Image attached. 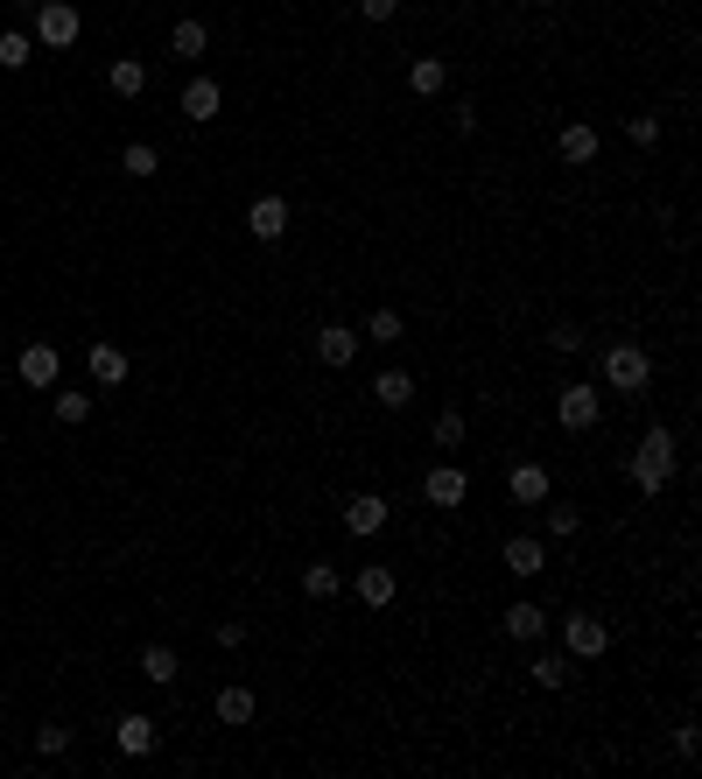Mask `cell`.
Instances as JSON below:
<instances>
[{
  "mask_svg": "<svg viewBox=\"0 0 702 779\" xmlns=\"http://www.w3.org/2000/svg\"><path fill=\"white\" fill-rule=\"evenodd\" d=\"M681 471V443L667 436V429H647L639 436V449H633V485L647 491V499H661V485Z\"/></svg>",
  "mask_w": 702,
  "mask_h": 779,
  "instance_id": "cell-1",
  "label": "cell"
},
{
  "mask_svg": "<svg viewBox=\"0 0 702 779\" xmlns=\"http://www.w3.org/2000/svg\"><path fill=\"white\" fill-rule=\"evenodd\" d=\"M78 28H85V14L71 8V0H42V8L28 14V36H36L42 50H71V42H78Z\"/></svg>",
  "mask_w": 702,
  "mask_h": 779,
  "instance_id": "cell-2",
  "label": "cell"
},
{
  "mask_svg": "<svg viewBox=\"0 0 702 779\" xmlns=\"http://www.w3.org/2000/svg\"><path fill=\"white\" fill-rule=\"evenodd\" d=\"M597 372H604L611 394H639V386L653 380V358L639 352V344H604V366H597Z\"/></svg>",
  "mask_w": 702,
  "mask_h": 779,
  "instance_id": "cell-3",
  "label": "cell"
},
{
  "mask_svg": "<svg viewBox=\"0 0 702 779\" xmlns=\"http://www.w3.org/2000/svg\"><path fill=\"white\" fill-rule=\"evenodd\" d=\"M604 647H611L604 618H590V611H570V618H562V653H570V661H597Z\"/></svg>",
  "mask_w": 702,
  "mask_h": 779,
  "instance_id": "cell-4",
  "label": "cell"
},
{
  "mask_svg": "<svg viewBox=\"0 0 702 779\" xmlns=\"http://www.w3.org/2000/svg\"><path fill=\"white\" fill-rule=\"evenodd\" d=\"M246 232L260 239V246H275V239H289V197H281V190H260V197L246 204Z\"/></svg>",
  "mask_w": 702,
  "mask_h": 779,
  "instance_id": "cell-5",
  "label": "cell"
},
{
  "mask_svg": "<svg viewBox=\"0 0 702 779\" xmlns=\"http://www.w3.org/2000/svg\"><path fill=\"white\" fill-rule=\"evenodd\" d=\"M597 408H604V394H597V386H584V380H576V386H562V394H556V422L570 429V436L597 422Z\"/></svg>",
  "mask_w": 702,
  "mask_h": 779,
  "instance_id": "cell-6",
  "label": "cell"
},
{
  "mask_svg": "<svg viewBox=\"0 0 702 779\" xmlns=\"http://www.w3.org/2000/svg\"><path fill=\"white\" fill-rule=\"evenodd\" d=\"M14 372H22V386H56V372H64V352L56 344H22V358H14Z\"/></svg>",
  "mask_w": 702,
  "mask_h": 779,
  "instance_id": "cell-7",
  "label": "cell"
},
{
  "mask_svg": "<svg viewBox=\"0 0 702 779\" xmlns=\"http://www.w3.org/2000/svg\"><path fill=\"white\" fill-rule=\"evenodd\" d=\"M352 590H358V604L386 611V604H394V597H400V576H394V569H386V562H366V569H358V576H352Z\"/></svg>",
  "mask_w": 702,
  "mask_h": 779,
  "instance_id": "cell-8",
  "label": "cell"
},
{
  "mask_svg": "<svg viewBox=\"0 0 702 779\" xmlns=\"http://www.w3.org/2000/svg\"><path fill=\"white\" fill-rule=\"evenodd\" d=\"M422 499H429V506H464V499H471V477L457 471V463H436V471L422 477Z\"/></svg>",
  "mask_w": 702,
  "mask_h": 779,
  "instance_id": "cell-9",
  "label": "cell"
},
{
  "mask_svg": "<svg viewBox=\"0 0 702 779\" xmlns=\"http://www.w3.org/2000/svg\"><path fill=\"white\" fill-rule=\"evenodd\" d=\"M386 520H394V506H386L380 491H358V499L345 506V534H358V541H366V534H380Z\"/></svg>",
  "mask_w": 702,
  "mask_h": 779,
  "instance_id": "cell-10",
  "label": "cell"
},
{
  "mask_svg": "<svg viewBox=\"0 0 702 779\" xmlns=\"http://www.w3.org/2000/svg\"><path fill=\"white\" fill-rule=\"evenodd\" d=\"M85 366H92V380H99V386H127L133 358L119 352V344H106V337H92V352H85Z\"/></svg>",
  "mask_w": 702,
  "mask_h": 779,
  "instance_id": "cell-11",
  "label": "cell"
},
{
  "mask_svg": "<svg viewBox=\"0 0 702 779\" xmlns=\"http://www.w3.org/2000/svg\"><path fill=\"white\" fill-rule=\"evenodd\" d=\"M358 344H366L358 331H345V323H323V331H317V358H323L331 372H345L352 358H358Z\"/></svg>",
  "mask_w": 702,
  "mask_h": 779,
  "instance_id": "cell-12",
  "label": "cell"
},
{
  "mask_svg": "<svg viewBox=\"0 0 702 779\" xmlns=\"http://www.w3.org/2000/svg\"><path fill=\"white\" fill-rule=\"evenodd\" d=\"M499 562L513 569V576H541V569H548V541H534V534H513V541L499 548Z\"/></svg>",
  "mask_w": 702,
  "mask_h": 779,
  "instance_id": "cell-13",
  "label": "cell"
},
{
  "mask_svg": "<svg viewBox=\"0 0 702 779\" xmlns=\"http://www.w3.org/2000/svg\"><path fill=\"white\" fill-rule=\"evenodd\" d=\"M113 744H119L127 758H148V752H155V716H141V710L119 716V724H113Z\"/></svg>",
  "mask_w": 702,
  "mask_h": 779,
  "instance_id": "cell-14",
  "label": "cell"
},
{
  "mask_svg": "<svg viewBox=\"0 0 702 779\" xmlns=\"http://www.w3.org/2000/svg\"><path fill=\"white\" fill-rule=\"evenodd\" d=\"M218 106H226V92H218L212 78H190V85H183V119L212 127V119H218Z\"/></svg>",
  "mask_w": 702,
  "mask_h": 779,
  "instance_id": "cell-15",
  "label": "cell"
},
{
  "mask_svg": "<svg viewBox=\"0 0 702 779\" xmlns=\"http://www.w3.org/2000/svg\"><path fill=\"white\" fill-rule=\"evenodd\" d=\"M556 155L570 162V169H584V162H597V127H584V119H570V127L556 133Z\"/></svg>",
  "mask_w": 702,
  "mask_h": 779,
  "instance_id": "cell-16",
  "label": "cell"
},
{
  "mask_svg": "<svg viewBox=\"0 0 702 779\" xmlns=\"http://www.w3.org/2000/svg\"><path fill=\"white\" fill-rule=\"evenodd\" d=\"M506 491H513L520 506H548V463H513Z\"/></svg>",
  "mask_w": 702,
  "mask_h": 779,
  "instance_id": "cell-17",
  "label": "cell"
},
{
  "mask_svg": "<svg viewBox=\"0 0 702 779\" xmlns=\"http://www.w3.org/2000/svg\"><path fill=\"white\" fill-rule=\"evenodd\" d=\"M506 633L534 647V639H548V611L534 604V597H520V604H506Z\"/></svg>",
  "mask_w": 702,
  "mask_h": 779,
  "instance_id": "cell-18",
  "label": "cell"
},
{
  "mask_svg": "<svg viewBox=\"0 0 702 779\" xmlns=\"http://www.w3.org/2000/svg\"><path fill=\"white\" fill-rule=\"evenodd\" d=\"M106 85H113V99H141L148 92V64L141 56H119V64L106 71Z\"/></svg>",
  "mask_w": 702,
  "mask_h": 779,
  "instance_id": "cell-19",
  "label": "cell"
},
{
  "mask_svg": "<svg viewBox=\"0 0 702 779\" xmlns=\"http://www.w3.org/2000/svg\"><path fill=\"white\" fill-rule=\"evenodd\" d=\"M176 674H183V661H176V647H141V681L169 688Z\"/></svg>",
  "mask_w": 702,
  "mask_h": 779,
  "instance_id": "cell-20",
  "label": "cell"
},
{
  "mask_svg": "<svg viewBox=\"0 0 702 779\" xmlns=\"http://www.w3.org/2000/svg\"><path fill=\"white\" fill-rule=\"evenodd\" d=\"M372 400H380L386 414H400L414 400V380H408V372H380V380H372Z\"/></svg>",
  "mask_w": 702,
  "mask_h": 779,
  "instance_id": "cell-21",
  "label": "cell"
},
{
  "mask_svg": "<svg viewBox=\"0 0 702 779\" xmlns=\"http://www.w3.org/2000/svg\"><path fill=\"white\" fill-rule=\"evenodd\" d=\"M337 590H345V576H337V562H309V569H303V597H317V604H331Z\"/></svg>",
  "mask_w": 702,
  "mask_h": 779,
  "instance_id": "cell-22",
  "label": "cell"
},
{
  "mask_svg": "<svg viewBox=\"0 0 702 779\" xmlns=\"http://www.w3.org/2000/svg\"><path fill=\"white\" fill-rule=\"evenodd\" d=\"M408 85H414L422 99H436L443 85H450V71H443V56H414V64H408Z\"/></svg>",
  "mask_w": 702,
  "mask_h": 779,
  "instance_id": "cell-23",
  "label": "cell"
},
{
  "mask_svg": "<svg viewBox=\"0 0 702 779\" xmlns=\"http://www.w3.org/2000/svg\"><path fill=\"white\" fill-rule=\"evenodd\" d=\"M534 688H548V695H556V688H570V653H534Z\"/></svg>",
  "mask_w": 702,
  "mask_h": 779,
  "instance_id": "cell-24",
  "label": "cell"
},
{
  "mask_svg": "<svg viewBox=\"0 0 702 779\" xmlns=\"http://www.w3.org/2000/svg\"><path fill=\"white\" fill-rule=\"evenodd\" d=\"M212 710H218V724H253V688H218V702H212Z\"/></svg>",
  "mask_w": 702,
  "mask_h": 779,
  "instance_id": "cell-25",
  "label": "cell"
},
{
  "mask_svg": "<svg viewBox=\"0 0 702 779\" xmlns=\"http://www.w3.org/2000/svg\"><path fill=\"white\" fill-rule=\"evenodd\" d=\"M204 50H212V28L204 22H176L169 28V56H204Z\"/></svg>",
  "mask_w": 702,
  "mask_h": 779,
  "instance_id": "cell-26",
  "label": "cell"
},
{
  "mask_svg": "<svg viewBox=\"0 0 702 779\" xmlns=\"http://www.w3.org/2000/svg\"><path fill=\"white\" fill-rule=\"evenodd\" d=\"M36 56V36L28 28H0V71H22Z\"/></svg>",
  "mask_w": 702,
  "mask_h": 779,
  "instance_id": "cell-27",
  "label": "cell"
},
{
  "mask_svg": "<svg viewBox=\"0 0 702 779\" xmlns=\"http://www.w3.org/2000/svg\"><path fill=\"white\" fill-rule=\"evenodd\" d=\"M119 169H127L133 183H148V176L162 169V155H155V148H148V141H127V148H119Z\"/></svg>",
  "mask_w": 702,
  "mask_h": 779,
  "instance_id": "cell-28",
  "label": "cell"
},
{
  "mask_svg": "<svg viewBox=\"0 0 702 779\" xmlns=\"http://www.w3.org/2000/svg\"><path fill=\"white\" fill-rule=\"evenodd\" d=\"M400 331H408V323H400V309H372L358 337H372V344H400Z\"/></svg>",
  "mask_w": 702,
  "mask_h": 779,
  "instance_id": "cell-29",
  "label": "cell"
},
{
  "mask_svg": "<svg viewBox=\"0 0 702 779\" xmlns=\"http://www.w3.org/2000/svg\"><path fill=\"white\" fill-rule=\"evenodd\" d=\"M56 422H64V429L92 422V394H56Z\"/></svg>",
  "mask_w": 702,
  "mask_h": 779,
  "instance_id": "cell-30",
  "label": "cell"
},
{
  "mask_svg": "<svg viewBox=\"0 0 702 779\" xmlns=\"http://www.w3.org/2000/svg\"><path fill=\"white\" fill-rule=\"evenodd\" d=\"M548 513V534H556V541H570L576 527H584V513H576V506H541Z\"/></svg>",
  "mask_w": 702,
  "mask_h": 779,
  "instance_id": "cell-31",
  "label": "cell"
},
{
  "mask_svg": "<svg viewBox=\"0 0 702 779\" xmlns=\"http://www.w3.org/2000/svg\"><path fill=\"white\" fill-rule=\"evenodd\" d=\"M625 133H633L639 148H661V113H633V119H625Z\"/></svg>",
  "mask_w": 702,
  "mask_h": 779,
  "instance_id": "cell-32",
  "label": "cell"
},
{
  "mask_svg": "<svg viewBox=\"0 0 702 779\" xmlns=\"http://www.w3.org/2000/svg\"><path fill=\"white\" fill-rule=\"evenodd\" d=\"M36 752H42V758H64V752H71V730H64V724H42V730H36Z\"/></svg>",
  "mask_w": 702,
  "mask_h": 779,
  "instance_id": "cell-33",
  "label": "cell"
},
{
  "mask_svg": "<svg viewBox=\"0 0 702 779\" xmlns=\"http://www.w3.org/2000/svg\"><path fill=\"white\" fill-rule=\"evenodd\" d=\"M457 443H464V414L443 408V414H436V449H457Z\"/></svg>",
  "mask_w": 702,
  "mask_h": 779,
  "instance_id": "cell-34",
  "label": "cell"
},
{
  "mask_svg": "<svg viewBox=\"0 0 702 779\" xmlns=\"http://www.w3.org/2000/svg\"><path fill=\"white\" fill-rule=\"evenodd\" d=\"M548 344H556V352H584V331H576V323H556Z\"/></svg>",
  "mask_w": 702,
  "mask_h": 779,
  "instance_id": "cell-35",
  "label": "cell"
},
{
  "mask_svg": "<svg viewBox=\"0 0 702 779\" xmlns=\"http://www.w3.org/2000/svg\"><path fill=\"white\" fill-rule=\"evenodd\" d=\"M358 14H366V22H394L400 0H358Z\"/></svg>",
  "mask_w": 702,
  "mask_h": 779,
  "instance_id": "cell-36",
  "label": "cell"
},
{
  "mask_svg": "<svg viewBox=\"0 0 702 779\" xmlns=\"http://www.w3.org/2000/svg\"><path fill=\"white\" fill-rule=\"evenodd\" d=\"M22 8H28V14H36V8H42V0H22Z\"/></svg>",
  "mask_w": 702,
  "mask_h": 779,
  "instance_id": "cell-37",
  "label": "cell"
}]
</instances>
